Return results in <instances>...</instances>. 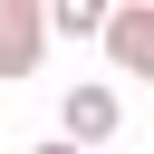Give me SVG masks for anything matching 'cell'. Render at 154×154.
<instances>
[{
  "label": "cell",
  "instance_id": "cell-5",
  "mask_svg": "<svg viewBox=\"0 0 154 154\" xmlns=\"http://www.w3.org/2000/svg\"><path fill=\"white\" fill-rule=\"evenodd\" d=\"M29 154H77V144H67V135H48V144H29Z\"/></svg>",
  "mask_w": 154,
  "mask_h": 154
},
{
  "label": "cell",
  "instance_id": "cell-2",
  "mask_svg": "<svg viewBox=\"0 0 154 154\" xmlns=\"http://www.w3.org/2000/svg\"><path fill=\"white\" fill-rule=\"evenodd\" d=\"M38 48H48V10H38V0H0V87L29 77Z\"/></svg>",
  "mask_w": 154,
  "mask_h": 154
},
{
  "label": "cell",
  "instance_id": "cell-1",
  "mask_svg": "<svg viewBox=\"0 0 154 154\" xmlns=\"http://www.w3.org/2000/svg\"><path fill=\"white\" fill-rule=\"evenodd\" d=\"M116 125H125V106H116V87H106V77H77V87L58 96V135H67L77 154H96Z\"/></svg>",
  "mask_w": 154,
  "mask_h": 154
},
{
  "label": "cell",
  "instance_id": "cell-4",
  "mask_svg": "<svg viewBox=\"0 0 154 154\" xmlns=\"http://www.w3.org/2000/svg\"><path fill=\"white\" fill-rule=\"evenodd\" d=\"M106 19L116 10H96V0H58L48 10V38H106Z\"/></svg>",
  "mask_w": 154,
  "mask_h": 154
},
{
  "label": "cell",
  "instance_id": "cell-3",
  "mask_svg": "<svg viewBox=\"0 0 154 154\" xmlns=\"http://www.w3.org/2000/svg\"><path fill=\"white\" fill-rule=\"evenodd\" d=\"M106 58H116V77H144L154 87V0H125L106 19Z\"/></svg>",
  "mask_w": 154,
  "mask_h": 154
}]
</instances>
